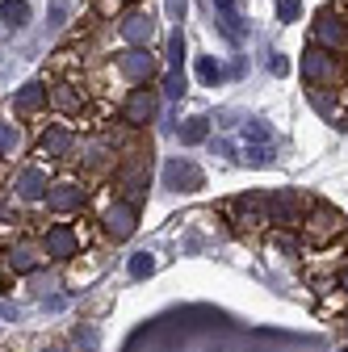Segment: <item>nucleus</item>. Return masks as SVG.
<instances>
[{
	"mask_svg": "<svg viewBox=\"0 0 348 352\" xmlns=\"http://www.w3.org/2000/svg\"><path fill=\"white\" fill-rule=\"evenodd\" d=\"M298 235H302V243H307L311 252L331 248V243H340V239L348 235V218H344L336 206H327V201L311 197L307 214H302V223H298Z\"/></svg>",
	"mask_w": 348,
	"mask_h": 352,
	"instance_id": "f257e3e1",
	"label": "nucleus"
},
{
	"mask_svg": "<svg viewBox=\"0 0 348 352\" xmlns=\"http://www.w3.org/2000/svg\"><path fill=\"white\" fill-rule=\"evenodd\" d=\"M298 72H302V80H307L311 88H340V84H348V63L340 55L315 47V42H307V51H302V59H298Z\"/></svg>",
	"mask_w": 348,
	"mask_h": 352,
	"instance_id": "f03ea898",
	"label": "nucleus"
},
{
	"mask_svg": "<svg viewBox=\"0 0 348 352\" xmlns=\"http://www.w3.org/2000/svg\"><path fill=\"white\" fill-rule=\"evenodd\" d=\"M223 214H227V223H231L239 235H260L265 227H273V223H269V193L231 197V201L223 206Z\"/></svg>",
	"mask_w": 348,
	"mask_h": 352,
	"instance_id": "7ed1b4c3",
	"label": "nucleus"
},
{
	"mask_svg": "<svg viewBox=\"0 0 348 352\" xmlns=\"http://www.w3.org/2000/svg\"><path fill=\"white\" fill-rule=\"evenodd\" d=\"M311 42L340 59H348V13H340L336 5L319 9L315 13V25H311Z\"/></svg>",
	"mask_w": 348,
	"mask_h": 352,
	"instance_id": "20e7f679",
	"label": "nucleus"
},
{
	"mask_svg": "<svg viewBox=\"0 0 348 352\" xmlns=\"http://www.w3.org/2000/svg\"><path fill=\"white\" fill-rule=\"evenodd\" d=\"M155 113H160V88H151V80L130 88L122 109H118V118H122L126 130H143L147 122H155Z\"/></svg>",
	"mask_w": 348,
	"mask_h": 352,
	"instance_id": "39448f33",
	"label": "nucleus"
},
{
	"mask_svg": "<svg viewBox=\"0 0 348 352\" xmlns=\"http://www.w3.org/2000/svg\"><path fill=\"white\" fill-rule=\"evenodd\" d=\"M135 231H139V206L126 201V197L105 201V210H101V235L109 243H126Z\"/></svg>",
	"mask_w": 348,
	"mask_h": 352,
	"instance_id": "423d86ee",
	"label": "nucleus"
},
{
	"mask_svg": "<svg viewBox=\"0 0 348 352\" xmlns=\"http://www.w3.org/2000/svg\"><path fill=\"white\" fill-rule=\"evenodd\" d=\"M47 93H51V109L63 113V118H80L89 109V88H84L76 76H63V80L47 84Z\"/></svg>",
	"mask_w": 348,
	"mask_h": 352,
	"instance_id": "0eeeda50",
	"label": "nucleus"
},
{
	"mask_svg": "<svg viewBox=\"0 0 348 352\" xmlns=\"http://www.w3.org/2000/svg\"><path fill=\"white\" fill-rule=\"evenodd\" d=\"M47 210L51 214H76V210H84V201H89V189H84V181H76V176H59V181H51V189H47Z\"/></svg>",
	"mask_w": 348,
	"mask_h": 352,
	"instance_id": "6e6552de",
	"label": "nucleus"
},
{
	"mask_svg": "<svg viewBox=\"0 0 348 352\" xmlns=\"http://www.w3.org/2000/svg\"><path fill=\"white\" fill-rule=\"evenodd\" d=\"M307 206H311V197H302L298 189H277V193H269V223H273V227H290V231H298V223H302V214H307Z\"/></svg>",
	"mask_w": 348,
	"mask_h": 352,
	"instance_id": "1a4fd4ad",
	"label": "nucleus"
},
{
	"mask_svg": "<svg viewBox=\"0 0 348 352\" xmlns=\"http://www.w3.org/2000/svg\"><path fill=\"white\" fill-rule=\"evenodd\" d=\"M34 155H38V164H63L76 155V135L67 126H47L34 143Z\"/></svg>",
	"mask_w": 348,
	"mask_h": 352,
	"instance_id": "9d476101",
	"label": "nucleus"
},
{
	"mask_svg": "<svg viewBox=\"0 0 348 352\" xmlns=\"http://www.w3.org/2000/svg\"><path fill=\"white\" fill-rule=\"evenodd\" d=\"M80 248H84V235L72 223H51L42 231V252H47V260H76Z\"/></svg>",
	"mask_w": 348,
	"mask_h": 352,
	"instance_id": "9b49d317",
	"label": "nucleus"
},
{
	"mask_svg": "<svg viewBox=\"0 0 348 352\" xmlns=\"http://www.w3.org/2000/svg\"><path fill=\"white\" fill-rule=\"evenodd\" d=\"M0 260H5V269L13 277H30L42 269V260H47V252H42V243H30V239H13L5 252H0Z\"/></svg>",
	"mask_w": 348,
	"mask_h": 352,
	"instance_id": "f8f14e48",
	"label": "nucleus"
},
{
	"mask_svg": "<svg viewBox=\"0 0 348 352\" xmlns=\"http://www.w3.org/2000/svg\"><path fill=\"white\" fill-rule=\"evenodd\" d=\"M155 55L147 51V47H126L122 55H118V76L122 80H130V84H147L151 76H155Z\"/></svg>",
	"mask_w": 348,
	"mask_h": 352,
	"instance_id": "ddd939ff",
	"label": "nucleus"
},
{
	"mask_svg": "<svg viewBox=\"0 0 348 352\" xmlns=\"http://www.w3.org/2000/svg\"><path fill=\"white\" fill-rule=\"evenodd\" d=\"M47 189H51L47 164H30V168H21L13 176V197L17 201H42V197H47Z\"/></svg>",
	"mask_w": 348,
	"mask_h": 352,
	"instance_id": "4468645a",
	"label": "nucleus"
},
{
	"mask_svg": "<svg viewBox=\"0 0 348 352\" xmlns=\"http://www.w3.org/2000/svg\"><path fill=\"white\" fill-rule=\"evenodd\" d=\"M202 185H206V176H202L197 164H189V160H168L164 164V189L189 193V189H202Z\"/></svg>",
	"mask_w": 348,
	"mask_h": 352,
	"instance_id": "2eb2a0df",
	"label": "nucleus"
},
{
	"mask_svg": "<svg viewBox=\"0 0 348 352\" xmlns=\"http://www.w3.org/2000/svg\"><path fill=\"white\" fill-rule=\"evenodd\" d=\"M51 105V93H47V84L42 80H30L17 88V97H13V113L17 118H38V113H47Z\"/></svg>",
	"mask_w": 348,
	"mask_h": 352,
	"instance_id": "dca6fc26",
	"label": "nucleus"
},
{
	"mask_svg": "<svg viewBox=\"0 0 348 352\" xmlns=\"http://www.w3.org/2000/svg\"><path fill=\"white\" fill-rule=\"evenodd\" d=\"M118 34H122L126 47H147L151 34H155V21H151L147 13H126L122 25H118Z\"/></svg>",
	"mask_w": 348,
	"mask_h": 352,
	"instance_id": "f3484780",
	"label": "nucleus"
},
{
	"mask_svg": "<svg viewBox=\"0 0 348 352\" xmlns=\"http://www.w3.org/2000/svg\"><path fill=\"white\" fill-rule=\"evenodd\" d=\"M307 101L327 118V122H336V126H344L340 122V101H344V88H307Z\"/></svg>",
	"mask_w": 348,
	"mask_h": 352,
	"instance_id": "a211bd4d",
	"label": "nucleus"
},
{
	"mask_svg": "<svg viewBox=\"0 0 348 352\" xmlns=\"http://www.w3.org/2000/svg\"><path fill=\"white\" fill-rule=\"evenodd\" d=\"M177 139H181L185 147L206 143V139H210V118H185V122L177 126Z\"/></svg>",
	"mask_w": 348,
	"mask_h": 352,
	"instance_id": "6ab92c4d",
	"label": "nucleus"
},
{
	"mask_svg": "<svg viewBox=\"0 0 348 352\" xmlns=\"http://www.w3.org/2000/svg\"><path fill=\"white\" fill-rule=\"evenodd\" d=\"M214 9H219V21H223L227 38L239 42V38H243V17H239V9H235V0H214Z\"/></svg>",
	"mask_w": 348,
	"mask_h": 352,
	"instance_id": "aec40b11",
	"label": "nucleus"
},
{
	"mask_svg": "<svg viewBox=\"0 0 348 352\" xmlns=\"http://www.w3.org/2000/svg\"><path fill=\"white\" fill-rule=\"evenodd\" d=\"M0 17H5L9 30H21V25H30V5L25 0H5V5H0Z\"/></svg>",
	"mask_w": 348,
	"mask_h": 352,
	"instance_id": "412c9836",
	"label": "nucleus"
},
{
	"mask_svg": "<svg viewBox=\"0 0 348 352\" xmlns=\"http://www.w3.org/2000/svg\"><path fill=\"white\" fill-rule=\"evenodd\" d=\"M160 88H164V97H168V101H181V97H185V76H181L177 67H168Z\"/></svg>",
	"mask_w": 348,
	"mask_h": 352,
	"instance_id": "4be33fe9",
	"label": "nucleus"
},
{
	"mask_svg": "<svg viewBox=\"0 0 348 352\" xmlns=\"http://www.w3.org/2000/svg\"><path fill=\"white\" fill-rule=\"evenodd\" d=\"M17 151H21V130L0 122V155H17Z\"/></svg>",
	"mask_w": 348,
	"mask_h": 352,
	"instance_id": "5701e85b",
	"label": "nucleus"
},
{
	"mask_svg": "<svg viewBox=\"0 0 348 352\" xmlns=\"http://www.w3.org/2000/svg\"><path fill=\"white\" fill-rule=\"evenodd\" d=\"M243 160L252 168H269L273 164V143H256V147H243Z\"/></svg>",
	"mask_w": 348,
	"mask_h": 352,
	"instance_id": "b1692460",
	"label": "nucleus"
},
{
	"mask_svg": "<svg viewBox=\"0 0 348 352\" xmlns=\"http://www.w3.org/2000/svg\"><path fill=\"white\" fill-rule=\"evenodd\" d=\"M151 273H155V256H151V252L130 256V277H135V281H143V277H151Z\"/></svg>",
	"mask_w": 348,
	"mask_h": 352,
	"instance_id": "393cba45",
	"label": "nucleus"
},
{
	"mask_svg": "<svg viewBox=\"0 0 348 352\" xmlns=\"http://www.w3.org/2000/svg\"><path fill=\"white\" fill-rule=\"evenodd\" d=\"M181 63H185V38H181V30H172L168 34V67L181 72Z\"/></svg>",
	"mask_w": 348,
	"mask_h": 352,
	"instance_id": "a878e982",
	"label": "nucleus"
},
{
	"mask_svg": "<svg viewBox=\"0 0 348 352\" xmlns=\"http://www.w3.org/2000/svg\"><path fill=\"white\" fill-rule=\"evenodd\" d=\"M197 76H202V84H219L223 80V67L206 55V59H197Z\"/></svg>",
	"mask_w": 348,
	"mask_h": 352,
	"instance_id": "bb28decb",
	"label": "nucleus"
},
{
	"mask_svg": "<svg viewBox=\"0 0 348 352\" xmlns=\"http://www.w3.org/2000/svg\"><path fill=\"white\" fill-rule=\"evenodd\" d=\"M76 344H80L84 352H97V344H101L97 327H76Z\"/></svg>",
	"mask_w": 348,
	"mask_h": 352,
	"instance_id": "cd10ccee",
	"label": "nucleus"
},
{
	"mask_svg": "<svg viewBox=\"0 0 348 352\" xmlns=\"http://www.w3.org/2000/svg\"><path fill=\"white\" fill-rule=\"evenodd\" d=\"M302 17V0H277V21H298Z\"/></svg>",
	"mask_w": 348,
	"mask_h": 352,
	"instance_id": "c85d7f7f",
	"label": "nucleus"
},
{
	"mask_svg": "<svg viewBox=\"0 0 348 352\" xmlns=\"http://www.w3.org/2000/svg\"><path fill=\"white\" fill-rule=\"evenodd\" d=\"M243 143H273V135H269L260 122H248V126H243Z\"/></svg>",
	"mask_w": 348,
	"mask_h": 352,
	"instance_id": "c756f323",
	"label": "nucleus"
},
{
	"mask_svg": "<svg viewBox=\"0 0 348 352\" xmlns=\"http://www.w3.org/2000/svg\"><path fill=\"white\" fill-rule=\"evenodd\" d=\"M168 5V17L172 21H185V9H189V0H164Z\"/></svg>",
	"mask_w": 348,
	"mask_h": 352,
	"instance_id": "7c9ffc66",
	"label": "nucleus"
},
{
	"mask_svg": "<svg viewBox=\"0 0 348 352\" xmlns=\"http://www.w3.org/2000/svg\"><path fill=\"white\" fill-rule=\"evenodd\" d=\"M118 9H122V0H97V13L101 17H113Z\"/></svg>",
	"mask_w": 348,
	"mask_h": 352,
	"instance_id": "2f4dec72",
	"label": "nucleus"
},
{
	"mask_svg": "<svg viewBox=\"0 0 348 352\" xmlns=\"http://www.w3.org/2000/svg\"><path fill=\"white\" fill-rule=\"evenodd\" d=\"M269 67H273V72H277V76H285V67H290V63H285V59H281V55H273V59H269Z\"/></svg>",
	"mask_w": 348,
	"mask_h": 352,
	"instance_id": "473e14b6",
	"label": "nucleus"
},
{
	"mask_svg": "<svg viewBox=\"0 0 348 352\" xmlns=\"http://www.w3.org/2000/svg\"><path fill=\"white\" fill-rule=\"evenodd\" d=\"M63 13H67V5H63V0H55V5H51V17H55V21H63Z\"/></svg>",
	"mask_w": 348,
	"mask_h": 352,
	"instance_id": "72a5a7b5",
	"label": "nucleus"
},
{
	"mask_svg": "<svg viewBox=\"0 0 348 352\" xmlns=\"http://www.w3.org/2000/svg\"><path fill=\"white\" fill-rule=\"evenodd\" d=\"M340 289H344V298H348V264L340 269Z\"/></svg>",
	"mask_w": 348,
	"mask_h": 352,
	"instance_id": "f704fd0d",
	"label": "nucleus"
},
{
	"mask_svg": "<svg viewBox=\"0 0 348 352\" xmlns=\"http://www.w3.org/2000/svg\"><path fill=\"white\" fill-rule=\"evenodd\" d=\"M5 273H9V269H5V260H0V294H5Z\"/></svg>",
	"mask_w": 348,
	"mask_h": 352,
	"instance_id": "c9c22d12",
	"label": "nucleus"
},
{
	"mask_svg": "<svg viewBox=\"0 0 348 352\" xmlns=\"http://www.w3.org/2000/svg\"><path fill=\"white\" fill-rule=\"evenodd\" d=\"M122 5H139V0H122Z\"/></svg>",
	"mask_w": 348,
	"mask_h": 352,
	"instance_id": "e433bc0d",
	"label": "nucleus"
},
{
	"mask_svg": "<svg viewBox=\"0 0 348 352\" xmlns=\"http://www.w3.org/2000/svg\"><path fill=\"white\" fill-rule=\"evenodd\" d=\"M51 352H67V348H51Z\"/></svg>",
	"mask_w": 348,
	"mask_h": 352,
	"instance_id": "4c0bfd02",
	"label": "nucleus"
},
{
	"mask_svg": "<svg viewBox=\"0 0 348 352\" xmlns=\"http://www.w3.org/2000/svg\"><path fill=\"white\" fill-rule=\"evenodd\" d=\"M344 352H348V348H344Z\"/></svg>",
	"mask_w": 348,
	"mask_h": 352,
	"instance_id": "58836bf2",
	"label": "nucleus"
}]
</instances>
